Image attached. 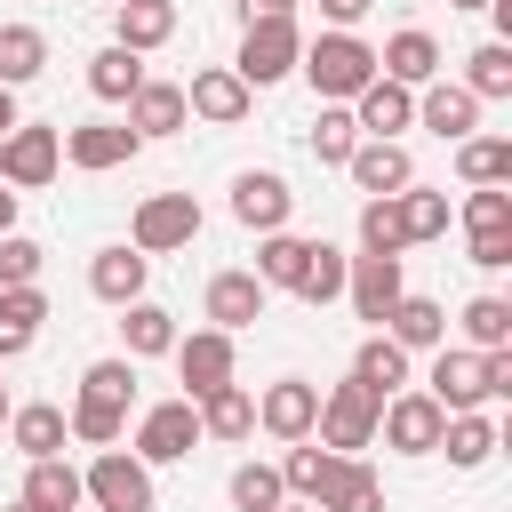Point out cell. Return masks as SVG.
Wrapping results in <instances>:
<instances>
[{"label": "cell", "instance_id": "6da1fadb", "mask_svg": "<svg viewBox=\"0 0 512 512\" xmlns=\"http://www.w3.org/2000/svg\"><path fill=\"white\" fill-rule=\"evenodd\" d=\"M448 416H464V408H480V400H512V344L504 352H432V384H424Z\"/></svg>", "mask_w": 512, "mask_h": 512}, {"label": "cell", "instance_id": "7a4b0ae2", "mask_svg": "<svg viewBox=\"0 0 512 512\" xmlns=\"http://www.w3.org/2000/svg\"><path fill=\"white\" fill-rule=\"evenodd\" d=\"M296 64H304V80H312L328 104H352V96L376 80V48H368L360 32H320V40H312Z\"/></svg>", "mask_w": 512, "mask_h": 512}, {"label": "cell", "instance_id": "3957f363", "mask_svg": "<svg viewBox=\"0 0 512 512\" xmlns=\"http://www.w3.org/2000/svg\"><path fill=\"white\" fill-rule=\"evenodd\" d=\"M376 392L360 384V376H344V384H328L320 392V416H312V432H320V448H336V456H352V448H368L376 440Z\"/></svg>", "mask_w": 512, "mask_h": 512}, {"label": "cell", "instance_id": "277c9868", "mask_svg": "<svg viewBox=\"0 0 512 512\" xmlns=\"http://www.w3.org/2000/svg\"><path fill=\"white\" fill-rule=\"evenodd\" d=\"M88 504L96 512H152V464L128 456V448H96V464L80 472Z\"/></svg>", "mask_w": 512, "mask_h": 512}, {"label": "cell", "instance_id": "5b68a950", "mask_svg": "<svg viewBox=\"0 0 512 512\" xmlns=\"http://www.w3.org/2000/svg\"><path fill=\"white\" fill-rule=\"evenodd\" d=\"M296 56H304L296 16H272V24H248V40H240L232 72H240L248 88H272V80H288V72H296Z\"/></svg>", "mask_w": 512, "mask_h": 512}, {"label": "cell", "instance_id": "8992f818", "mask_svg": "<svg viewBox=\"0 0 512 512\" xmlns=\"http://www.w3.org/2000/svg\"><path fill=\"white\" fill-rule=\"evenodd\" d=\"M440 424H448V408H440L432 392H408V384L376 408V432H384V448H400V456H432V448H440Z\"/></svg>", "mask_w": 512, "mask_h": 512}, {"label": "cell", "instance_id": "52a82bcc", "mask_svg": "<svg viewBox=\"0 0 512 512\" xmlns=\"http://www.w3.org/2000/svg\"><path fill=\"white\" fill-rule=\"evenodd\" d=\"M56 168H64V128H24V120H16V128L0 136V184H8V192L48 184Z\"/></svg>", "mask_w": 512, "mask_h": 512}, {"label": "cell", "instance_id": "ba28073f", "mask_svg": "<svg viewBox=\"0 0 512 512\" xmlns=\"http://www.w3.org/2000/svg\"><path fill=\"white\" fill-rule=\"evenodd\" d=\"M192 232H200V200H192V192H152V200L136 208V240H128V248L168 256V248H192Z\"/></svg>", "mask_w": 512, "mask_h": 512}, {"label": "cell", "instance_id": "9c48e42d", "mask_svg": "<svg viewBox=\"0 0 512 512\" xmlns=\"http://www.w3.org/2000/svg\"><path fill=\"white\" fill-rule=\"evenodd\" d=\"M248 80L232 72V64H208V72H192V88H184V112L192 120H208V128H240L248 120Z\"/></svg>", "mask_w": 512, "mask_h": 512}, {"label": "cell", "instance_id": "30bf717a", "mask_svg": "<svg viewBox=\"0 0 512 512\" xmlns=\"http://www.w3.org/2000/svg\"><path fill=\"white\" fill-rule=\"evenodd\" d=\"M192 440H200V408L192 400H160L136 424V456L144 464H176V456H192Z\"/></svg>", "mask_w": 512, "mask_h": 512}, {"label": "cell", "instance_id": "8fae6325", "mask_svg": "<svg viewBox=\"0 0 512 512\" xmlns=\"http://www.w3.org/2000/svg\"><path fill=\"white\" fill-rule=\"evenodd\" d=\"M136 128L128 120H80V128H64V160L72 168H88V176H104V168H120V160H136Z\"/></svg>", "mask_w": 512, "mask_h": 512}, {"label": "cell", "instance_id": "7c38bea8", "mask_svg": "<svg viewBox=\"0 0 512 512\" xmlns=\"http://www.w3.org/2000/svg\"><path fill=\"white\" fill-rule=\"evenodd\" d=\"M312 416H320V384H304V376H280V384H264V400H256V424H264L272 440H312Z\"/></svg>", "mask_w": 512, "mask_h": 512}, {"label": "cell", "instance_id": "4fadbf2b", "mask_svg": "<svg viewBox=\"0 0 512 512\" xmlns=\"http://www.w3.org/2000/svg\"><path fill=\"white\" fill-rule=\"evenodd\" d=\"M352 184L368 192V200H384V192H408L416 184V160L400 152V136H368V144H352Z\"/></svg>", "mask_w": 512, "mask_h": 512}, {"label": "cell", "instance_id": "5bb4252c", "mask_svg": "<svg viewBox=\"0 0 512 512\" xmlns=\"http://www.w3.org/2000/svg\"><path fill=\"white\" fill-rule=\"evenodd\" d=\"M288 208H296V192H288L272 168H248V176H232V216H240L248 232H288Z\"/></svg>", "mask_w": 512, "mask_h": 512}, {"label": "cell", "instance_id": "9a60e30c", "mask_svg": "<svg viewBox=\"0 0 512 512\" xmlns=\"http://www.w3.org/2000/svg\"><path fill=\"white\" fill-rule=\"evenodd\" d=\"M344 296H352V312H360V320H384V312L408 296L400 256H352V264H344Z\"/></svg>", "mask_w": 512, "mask_h": 512}, {"label": "cell", "instance_id": "2e32d148", "mask_svg": "<svg viewBox=\"0 0 512 512\" xmlns=\"http://www.w3.org/2000/svg\"><path fill=\"white\" fill-rule=\"evenodd\" d=\"M176 376H184V400L232 384V336L224 328H200V336H176Z\"/></svg>", "mask_w": 512, "mask_h": 512}, {"label": "cell", "instance_id": "e0dca14e", "mask_svg": "<svg viewBox=\"0 0 512 512\" xmlns=\"http://www.w3.org/2000/svg\"><path fill=\"white\" fill-rule=\"evenodd\" d=\"M416 120V88H400V80H368L360 96H352V128H368V136H400Z\"/></svg>", "mask_w": 512, "mask_h": 512}, {"label": "cell", "instance_id": "ac0fdd59", "mask_svg": "<svg viewBox=\"0 0 512 512\" xmlns=\"http://www.w3.org/2000/svg\"><path fill=\"white\" fill-rule=\"evenodd\" d=\"M376 72H384V80H400V88H432V72H440V40L408 24V32H392V40H384Z\"/></svg>", "mask_w": 512, "mask_h": 512}, {"label": "cell", "instance_id": "d6986e66", "mask_svg": "<svg viewBox=\"0 0 512 512\" xmlns=\"http://www.w3.org/2000/svg\"><path fill=\"white\" fill-rule=\"evenodd\" d=\"M264 296H272V288H264L256 272H216V280H208V320L232 336V328L264 320Z\"/></svg>", "mask_w": 512, "mask_h": 512}, {"label": "cell", "instance_id": "ffe728a7", "mask_svg": "<svg viewBox=\"0 0 512 512\" xmlns=\"http://www.w3.org/2000/svg\"><path fill=\"white\" fill-rule=\"evenodd\" d=\"M384 336H392L400 352H440V344H448V312H440L432 296H400V304L384 312Z\"/></svg>", "mask_w": 512, "mask_h": 512}, {"label": "cell", "instance_id": "44dd1931", "mask_svg": "<svg viewBox=\"0 0 512 512\" xmlns=\"http://www.w3.org/2000/svg\"><path fill=\"white\" fill-rule=\"evenodd\" d=\"M144 272H152V256H144V248H96L88 288H96L104 304H136V296H144Z\"/></svg>", "mask_w": 512, "mask_h": 512}, {"label": "cell", "instance_id": "7402d4cb", "mask_svg": "<svg viewBox=\"0 0 512 512\" xmlns=\"http://www.w3.org/2000/svg\"><path fill=\"white\" fill-rule=\"evenodd\" d=\"M336 472H344V456H336V448H312V440H288V464H280V488H288V496H304V504H320V496L336 488Z\"/></svg>", "mask_w": 512, "mask_h": 512}, {"label": "cell", "instance_id": "603a6c76", "mask_svg": "<svg viewBox=\"0 0 512 512\" xmlns=\"http://www.w3.org/2000/svg\"><path fill=\"white\" fill-rule=\"evenodd\" d=\"M184 120H192V112H184V88H176V80H144V88L128 96V128H136V136H176Z\"/></svg>", "mask_w": 512, "mask_h": 512}, {"label": "cell", "instance_id": "cb8c5ba5", "mask_svg": "<svg viewBox=\"0 0 512 512\" xmlns=\"http://www.w3.org/2000/svg\"><path fill=\"white\" fill-rule=\"evenodd\" d=\"M192 408H200V440H248V432H256V400H248L240 384H216V392H200Z\"/></svg>", "mask_w": 512, "mask_h": 512}, {"label": "cell", "instance_id": "d4e9b609", "mask_svg": "<svg viewBox=\"0 0 512 512\" xmlns=\"http://www.w3.org/2000/svg\"><path fill=\"white\" fill-rule=\"evenodd\" d=\"M8 440H16L24 464H32V456H64L72 432H64V408H56V400H32V408H8Z\"/></svg>", "mask_w": 512, "mask_h": 512}, {"label": "cell", "instance_id": "484cf974", "mask_svg": "<svg viewBox=\"0 0 512 512\" xmlns=\"http://www.w3.org/2000/svg\"><path fill=\"white\" fill-rule=\"evenodd\" d=\"M24 504H40V512H80L88 488H80V472H72L64 456H32V472H24Z\"/></svg>", "mask_w": 512, "mask_h": 512}, {"label": "cell", "instance_id": "4316f807", "mask_svg": "<svg viewBox=\"0 0 512 512\" xmlns=\"http://www.w3.org/2000/svg\"><path fill=\"white\" fill-rule=\"evenodd\" d=\"M112 40L120 48H160V40H176V0H120V16H112Z\"/></svg>", "mask_w": 512, "mask_h": 512}, {"label": "cell", "instance_id": "83f0119b", "mask_svg": "<svg viewBox=\"0 0 512 512\" xmlns=\"http://www.w3.org/2000/svg\"><path fill=\"white\" fill-rule=\"evenodd\" d=\"M40 320H48V296H40V280H32V288H0V360L32 352Z\"/></svg>", "mask_w": 512, "mask_h": 512}, {"label": "cell", "instance_id": "f1b7e54d", "mask_svg": "<svg viewBox=\"0 0 512 512\" xmlns=\"http://www.w3.org/2000/svg\"><path fill=\"white\" fill-rule=\"evenodd\" d=\"M416 120H424L432 136H448V144H464V136L480 128V96H472V88H424V104H416Z\"/></svg>", "mask_w": 512, "mask_h": 512}, {"label": "cell", "instance_id": "f546056e", "mask_svg": "<svg viewBox=\"0 0 512 512\" xmlns=\"http://www.w3.org/2000/svg\"><path fill=\"white\" fill-rule=\"evenodd\" d=\"M432 456H448L456 472H480V464L496 456V424L464 408V416H448V424H440V448H432Z\"/></svg>", "mask_w": 512, "mask_h": 512}, {"label": "cell", "instance_id": "4dcf8cb0", "mask_svg": "<svg viewBox=\"0 0 512 512\" xmlns=\"http://www.w3.org/2000/svg\"><path fill=\"white\" fill-rule=\"evenodd\" d=\"M88 88H96L104 104H128V96L144 88V56H136V48H120V40H112V48H96V56H88Z\"/></svg>", "mask_w": 512, "mask_h": 512}, {"label": "cell", "instance_id": "1f68e13d", "mask_svg": "<svg viewBox=\"0 0 512 512\" xmlns=\"http://www.w3.org/2000/svg\"><path fill=\"white\" fill-rule=\"evenodd\" d=\"M352 376H360V384H368L376 400H392V392L408 384V352H400V344H392V336L376 328V336H368V344L352 352Z\"/></svg>", "mask_w": 512, "mask_h": 512}, {"label": "cell", "instance_id": "d6a6232c", "mask_svg": "<svg viewBox=\"0 0 512 512\" xmlns=\"http://www.w3.org/2000/svg\"><path fill=\"white\" fill-rule=\"evenodd\" d=\"M304 264H312V240H296V232H264L256 240V280L264 288H296Z\"/></svg>", "mask_w": 512, "mask_h": 512}, {"label": "cell", "instance_id": "836d02e7", "mask_svg": "<svg viewBox=\"0 0 512 512\" xmlns=\"http://www.w3.org/2000/svg\"><path fill=\"white\" fill-rule=\"evenodd\" d=\"M128 320H120V336H128V360H152V352H176V312H160V304H120Z\"/></svg>", "mask_w": 512, "mask_h": 512}, {"label": "cell", "instance_id": "e575fe53", "mask_svg": "<svg viewBox=\"0 0 512 512\" xmlns=\"http://www.w3.org/2000/svg\"><path fill=\"white\" fill-rule=\"evenodd\" d=\"M120 424H128V408H120V400H96V392H80V400L64 408V432H72L80 448H112Z\"/></svg>", "mask_w": 512, "mask_h": 512}, {"label": "cell", "instance_id": "d590c367", "mask_svg": "<svg viewBox=\"0 0 512 512\" xmlns=\"http://www.w3.org/2000/svg\"><path fill=\"white\" fill-rule=\"evenodd\" d=\"M456 176L464 184H512V136H464L456 144Z\"/></svg>", "mask_w": 512, "mask_h": 512}, {"label": "cell", "instance_id": "8d00e7d4", "mask_svg": "<svg viewBox=\"0 0 512 512\" xmlns=\"http://www.w3.org/2000/svg\"><path fill=\"white\" fill-rule=\"evenodd\" d=\"M40 64H48V40H40L32 24H0V88L40 80Z\"/></svg>", "mask_w": 512, "mask_h": 512}, {"label": "cell", "instance_id": "74e56055", "mask_svg": "<svg viewBox=\"0 0 512 512\" xmlns=\"http://www.w3.org/2000/svg\"><path fill=\"white\" fill-rule=\"evenodd\" d=\"M320 512H384V480H376L360 456H344V472H336V488L320 496Z\"/></svg>", "mask_w": 512, "mask_h": 512}, {"label": "cell", "instance_id": "f35d334b", "mask_svg": "<svg viewBox=\"0 0 512 512\" xmlns=\"http://www.w3.org/2000/svg\"><path fill=\"white\" fill-rule=\"evenodd\" d=\"M392 208H400V232H408V248L448 232V192H416V184H408V192H392Z\"/></svg>", "mask_w": 512, "mask_h": 512}, {"label": "cell", "instance_id": "ab89813d", "mask_svg": "<svg viewBox=\"0 0 512 512\" xmlns=\"http://www.w3.org/2000/svg\"><path fill=\"white\" fill-rule=\"evenodd\" d=\"M344 264H352L344 248H328V240H312V264H304V280H296V296H304V304H336V296H344Z\"/></svg>", "mask_w": 512, "mask_h": 512}, {"label": "cell", "instance_id": "60d3db41", "mask_svg": "<svg viewBox=\"0 0 512 512\" xmlns=\"http://www.w3.org/2000/svg\"><path fill=\"white\" fill-rule=\"evenodd\" d=\"M464 336H472V352H504L512 344V304L504 296H472L464 304Z\"/></svg>", "mask_w": 512, "mask_h": 512}, {"label": "cell", "instance_id": "b9f144b4", "mask_svg": "<svg viewBox=\"0 0 512 512\" xmlns=\"http://www.w3.org/2000/svg\"><path fill=\"white\" fill-rule=\"evenodd\" d=\"M352 144H360L352 112H344V104H320V120H312V152H320V168H344V160H352Z\"/></svg>", "mask_w": 512, "mask_h": 512}, {"label": "cell", "instance_id": "7bdbcfd3", "mask_svg": "<svg viewBox=\"0 0 512 512\" xmlns=\"http://www.w3.org/2000/svg\"><path fill=\"white\" fill-rule=\"evenodd\" d=\"M360 248H368V256H400V248H408L392 192H384V200H360Z\"/></svg>", "mask_w": 512, "mask_h": 512}, {"label": "cell", "instance_id": "ee69618b", "mask_svg": "<svg viewBox=\"0 0 512 512\" xmlns=\"http://www.w3.org/2000/svg\"><path fill=\"white\" fill-rule=\"evenodd\" d=\"M232 504H240V512H280V504H288L280 464H240V472H232Z\"/></svg>", "mask_w": 512, "mask_h": 512}, {"label": "cell", "instance_id": "f6af8a7d", "mask_svg": "<svg viewBox=\"0 0 512 512\" xmlns=\"http://www.w3.org/2000/svg\"><path fill=\"white\" fill-rule=\"evenodd\" d=\"M464 88L488 104V96H512V48L504 40H488V48H472V72H464Z\"/></svg>", "mask_w": 512, "mask_h": 512}, {"label": "cell", "instance_id": "bcb514c9", "mask_svg": "<svg viewBox=\"0 0 512 512\" xmlns=\"http://www.w3.org/2000/svg\"><path fill=\"white\" fill-rule=\"evenodd\" d=\"M40 264H48V248H40V240L0 232V288H32V280H40Z\"/></svg>", "mask_w": 512, "mask_h": 512}, {"label": "cell", "instance_id": "7dc6e473", "mask_svg": "<svg viewBox=\"0 0 512 512\" xmlns=\"http://www.w3.org/2000/svg\"><path fill=\"white\" fill-rule=\"evenodd\" d=\"M464 224H472V232H512V192H504V184H472Z\"/></svg>", "mask_w": 512, "mask_h": 512}, {"label": "cell", "instance_id": "c3c4849f", "mask_svg": "<svg viewBox=\"0 0 512 512\" xmlns=\"http://www.w3.org/2000/svg\"><path fill=\"white\" fill-rule=\"evenodd\" d=\"M80 392H96V400H136V360H96L88 376H80Z\"/></svg>", "mask_w": 512, "mask_h": 512}, {"label": "cell", "instance_id": "681fc988", "mask_svg": "<svg viewBox=\"0 0 512 512\" xmlns=\"http://www.w3.org/2000/svg\"><path fill=\"white\" fill-rule=\"evenodd\" d=\"M472 264L480 272H504L512 264V232H472Z\"/></svg>", "mask_w": 512, "mask_h": 512}, {"label": "cell", "instance_id": "f907efd6", "mask_svg": "<svg viewBox=\"0 0 512 512\" xmlns=\"http://www.w3.org/2000/svg\"><path fill=\"white\" fill-rule=\"evenodd\" d=\"M368 8H376V0H320V16H328V24H336V32H352V24H360V16H368Z\"/></svg>", "mask_w": 512, "mask_h": 512}, {"label": "cell", "instance_id": "816d5d0a", "mask_svg": "<svg viewBox=\"0 0 512 512\" xmlns=\"http://www.w3.org/2000/svg\"><path fill=\"white\" fill-rule=\"evenodd\" d=\"M272 16H296V0H240V24H272Z\"/></svg>", "mask_w": 512, "mask_h": 512}, {"label": "cell", "instance_id": "f5cc1de1", "mask_svg": "<svg viewBox=\"0 0 512 512\" xmlns=\"http://www.w3.org/2000/svg\"><path fill=\"white\" fill-rule=\"evenodd\" d=\"M16 128V88H0V136Z\"/></svg>", "mask_w": 512, "mask_h": 512}, {"label": "cell", "instance_id": "db71d44e", "mask_svg": "<svg viewBox=\"0 0 512 512\" xmlns=\"http://www.w3.org/2000/svg\"><path fill=\"white\" fill-rule=\"evenodd\" d=\"M0 232H16V192L0 184Z\"/></svg>", "mask_w": 512, "mask_h": 512}, {"label": "cell", "instance_id": "11a10c76", "mask_svg": "<svg viewBox=\"0 0 512 512\" xmlns=\"http://www.w3.org/2000/svg\"><path fill=\"white\" fill-rule=\"evenodd\" d=\"M0 432H8V384H0Z\"/></svg>", "mask_w": 512, "mask_h": 512}, {"label": "cell", "instance_id": "9f6ffc18", "mask_svg": "<svg viewBox=\"0 0 512 512\" xmlns=\"http://www.w3.org/2000/svg\"><path fill=\"white\" fill-rule=\"evenodd\" d=\"M448 8H488V0H448Z\"/></svg>", "mask_w": 512, "mask_h": 512}, {"label": "cell", "instance_id": "6f0895ef", "mask_svg": "<svg viewBox=\"0 0 512 512\" xmlns=\"http://www.w3.org/2000/svg\"><path fill=\"white\" fill-rule=\"evenodd\" d=\"M8 512H40V504H24V496H16V504H8Z\"/></svg>", "mask_w": 512, "mask_h": 512}, {"label": "cell", "instance_id": "680465c9", "mask_svg": "<svg viewBox=\"0 0 512 512\" xmlns=\"http://www.w3.org/2000/svg\"><path fill=\"white\" fill-rule=\"evenodd\" d=\"M280 512H320V504H280Z\"/></svg>", "mask_w": 512, "mask_h": 512}]
</instances>
